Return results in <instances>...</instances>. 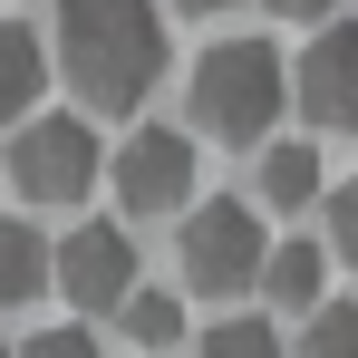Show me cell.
Wrapping results in <instances>:
<instances>
[{
    "mask_svg": "<svg viewBox=\"0 0 358 358\" xmlns=\"http://www.w3.org/2000/svg\"><path fill=\"white\" fill-rule=\"evenodd\" d=\"M49 78L78 87V117H136L165 78V20L155 0H59Z\"/></svg>",
    "mask_w": 358,
    "mask_h": 358,
    "instance_id": "1",
    "label": "cell"
},
{
    "mask_svg": "<svg viewBox=\"0 0 358 358\" xmlns=\"http://www.w3.org/2000/svg\"><path fill=\"white\" fill-rule=\"evenodd\" d=\"M291 107V59L271 39H213L194 59V126L223 145H271V126Z\"/></svg>",
    "mask_w": 358,
    "mask_h": 358,
    "instance_id": "2",
    "label": "cell"
},
{
    "mask_svg": "<svg viewBox=\"0 0 358 358\" xmlns=\"http://www.w3.org/2000/svg\"><path fill=\"white\" fill-rule=\"evenodd\" d=\"M184 291L203 300H242L252 281H262V252H271V233H262V213L242 203V194H213V203H184Z\"/></svg>",
    "mask_w": 358,
    "mask_h": 358,
    "instance_id": "3",
    "label": "cell"
},
{
    "mask_svg": "<svg viewBox=\"0 0 358 358\" xmlns=\"http://www.w3.org/2000/svg\"><path fill=\"white\" fill-rule=\"evenodd\" d=\"M107 175V155H97V126L87 117H39L10 126V184H20V203H87Z\"/></svg>",
    "mask_w": 358,
    "mask_h": 358,
    "instance_id": "4",
    "label": "cell"
},
{
    "mask_svg": "<svg viewBox=\"0 0 358 358\" xmlns=\"http://www.w3.org/2000/svg\"><path fill=\"white\" fill-rule=\"evenodd\" d=\"M107 184H117V203L136 213V223L184 213V203H194V136H175V126H136V136L117 145V165H107Z\"/></svg>",
    "mask_w": 358,
    "mask_h": 358,
    "instance_id": "5",
    "label": "cell"
},
{
    "mask_svg": "<svg viewBox=\"0 0 358 358\" xmlns=\"http://www.w3.org/2000/svg\"><path fill=\"white\" fill-rule=\"evenodd\" d=\"M136 291V242L126 223H78L68 242H49V300L68 310H117Z\"/></svg>",
    "mask_w": 358,
    "mask_h": 358,
    "instance_id": "6",
    "label": "cell"
},
{
    "mask_svg": "<svg viewBox=\"0 0 358 358\" xmlns=\"http://www.w3.org/2000/svg\"><path fill=\"white\" fill-rule=\"evenodd\" d=\"M291 97H300V117L329 126V136L358 126V20H320L310 29V49L291 68Z\"/></svg>",
    "mask_w": 358,
    "mask_h": 358,
    "instance_id": "7",
    "label": "cell"
},
{
    "mask_svg": "<svg viewBox=\"0 0 358 358\" xmlns=\"http://www.w3.org/2000/svg\"><path fill=\"white\" fill-rule=\"evenodd\" d=\"M39 87H49V39L0 20V126H29L39 117Z\"/></svg>",
    "mask_w": 358,
    "mask_h": 358,
    "instance_id": "8",
    "label": "cell"
},
{
    "mask_svg": "<svg viewBox=\"0 0 358 358\" xmlns=\"http://www.w3.org/2000/svg\"><path fill=\"white\" fill-rule=\"evenodd\" d=\"M252 291L281 300V310H320V300H329V252H320V242H271Z\"/></svg>",
    "mask_w": 358,
    "mask_h": 358,
    "instance_id": "9",
    "label": "cell"
},
{
    "mask_svg": "<svg viewBox=\"0 0 358 358\" xmlns=\"http://www.w3.org/2000/svg\"><path fill=\"white\" fill-rule=\"evenodd\" d=\"M49 300V242L39 223H0V310H29Z\"/></svg>",
    "mask_w": 358,
    "mask_h": 358,
    "instance_id": "10",
    "label": "cell"
},
{
    "mask_svg": "<svg viewBox=\"0 0 358 358\" xmlns=\"http://www.w3.org/2000/svg\"><path fill=\"white\" fill-rule=\"evenodd\" d=\"M262 203L271 213L320 203V145H262Z\"/></svg>",
    "mask_w": 358,
    "mask_h": 358,
    "instance_id": "11",
    "label": "cell"
},
{
    "mask_svg": "<svg viewBox=\"0 0 358 358\" xmlns=\"http://www.w3.org/2000/svg\"><path fill=\"white\" fill-rule=\"evenodd\" d=\"M117 320H126V339H136V349L145 358H165L184 339V300H165V291H145V281H136V291L117 300Z\"/></svg>",
    "mask_w": 358,
    "mask_h": 358,
    "instance_id": "12",
    "label": "cell"
},
{
    "mask_svg": "<svg viewBox=\"0 0 358 358\" xmlns=\"http://www.w3.org/2000/svg\"><path fill=\"white\" fill-rule=\"evenodd\" d=\"M194 358H291V339H281L271 320H213V329L194 339Z\"/></svg>",
    "mask_w": 358,
    "mask_h": 358,
    "instance_id": "13",
    "label": "cell"
},
{
    "mask_svg": "<svg viewBox=\"0 0 358 358\" xmlns=\"http://www.w3.org/2000/svg\"><path fill=\"white\" fill-rule=\"evenodd\" d=\"M291 358H358V300H320Z\"/></svg>",
    "mask_w": 358,
    "mask_h": 358,
    "instance_id": "14",
    "label": "cell"
},
{
    "mask_svg": "<svg viewBox=\"0 0 358 358\" xmlns=\"http://www.w3.org/2000/svg\"><path fill=\"white\" fill-rule=\"evenodd\" d=\"M10 358H107V349L87 339V320H59V329H39V339H20Z\"/></svg>",
    "mask_w": 358,
    "mask_h": 358,
    "instance_id": "15",
    "label": "cell"
},
{
    "mask_svg": "<svg viewBox=\"0 0 358 358\" xmlns=\"http://www.w3.org/2000/svg\"><path fill=\"white\" fill-rule=\"evenodd\" d=\"M329 252H339V262H358V175L329 184Z\"/></svg>",
    "mask_w": 358,
    "mask_h": 358,
    "instance_id": "16",
    "label": "cell"
},
{
    "mask_svg": "<svg viewBox=\"0 0 358 358\" xmlns=\"http://www.w3.org/2000/svg\"><path fill=\"white\" fill-rule=\"evenodd\" d=\"M271 10H281V20H310V29H320V20H339V0H271Z\"/></svg>",
    "mask_w": 358,
    "mask_h": 358,
    "instance_id": "17",
    "label": "cell"
},
{
    "mask_svg": "<svg viewBox=\"0 0 358 358\" xmlns=\"http://www.w3.org/2000/svg\"><path fill=\"white\" fill-rule=\"evenodd\" d=\"M175 10H203V20H213V10H233V0H175Z\"/></svg>",
    "mask_w": 358,
    "mask_h": 358,
    "instance_id": "18",
    "label": "cell"
},
{
    "mask_svg": "<svg viewBox=\"0 0 358 358\" xmlns=\"http://www.w3.org/2000/svg\"><path fill=\"white\" fill-rule=\"evenodd\" d=\"M0 358H10V339H0Z\"/></svg>",
    "mask_w": 358,
    "mask_h": 358,
    "instance_id": "19",
    "label": "cell"
}]
</instances>
